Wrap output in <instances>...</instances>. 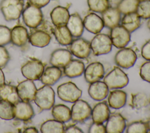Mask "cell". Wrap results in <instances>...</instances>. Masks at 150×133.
<instances>
[{
	"label": "cell",
	"instance_id": "obj_1",
	"mask_svg": "<svg viewBox=\"0 0 150 133\" xmlns=\"http://www.w3.org/2000/svg\"><path fill=\"white\" fill-rule=\"evenodd\" d=\"M103 81L109 89H121L128 85L129 79L127 74L119 66H114L104 77Z\"/></svg>",
	"mask_w": 150,
	"mask_h": 133
},
{
	"label": "cell",
	"instance_id": "obj_2",
	"mask_svg": "<svg viewBox=\"0 0 150 133\" xmlns=\"http://www.w3.org/2000/svg\"><path fill=\"white\" fill-rule=\"evenodd\" d=\"M0 9L6 21H15L22 15L23 2L22 0H2Z\"/></svg>",
	"mask_w": 150,
	"mask_h": 133
},
{
	"label": "cell",
	"instance_id": "obj_3",
	"mask_svg": "<svg viewBox=\"0 0 150 133\" xmlns=\"http://www.w3.org/2000/svg\"><path fill=\"white\" fill-rule=\"evenodd\" d=\"M33 100L40 110H50L54 104V91L50 86L44 85L36 90Z\"/></svg>",
	"mask_w": 150,
	"mask_h": 133
},
{
	"label": "cell",
	"instance_id": "obj_4",
	"mask_svg": "<svg viewBox=\"0 0 150 133\" xmlns=\"http://www.w3.org/2000/svg\"><path fill=\"white\" fill-rule=\"evenodd\" d=\"M90 43L91 51L95 56L105 54L111 51L112 42L110 36L107 34H96Z\"/></svg>",
	"mask_w": 150,
	"mask_h": 133
},
{
	"label": "cell",
	"instance_id": "obj_5",
	"mask_svg": "<svg viewBox=\"0 0 150 133\" xmlns=\"http://www.w3.org/2000/svg\"><path fill=\"white\" fill-rule=\"evenodd\" d=\"M57 93L60 99L72 103L80 99L82 95V91L71 81H67L59 85Z\"/></svg>",
	"mask_w": 150,
	"mask_h": 133
},
{
	"label": "cell",
	"instance_id": "obj_6",
	"mask_svg": "<svg viewBox=\"0 0 150 133\" xmlns=\"http://www.w3.org/2000/svg\"><path fill=\"white\" fill-rule=\"evenodd\" d=\"M73 103L71 108V120L77 123L84 122L91 116L92 109L90 105L86 101L80 99Z\"/></svg>",
	"mask_w": 150,
	"mask_h": 133
},
{
	"label": "cell",
	"instance_id": "obj_7",
	"mask_svg": "<svg viewBox=\"0 0 150 133\" xmlns=\"http://www.w3.org/2000/svg\"><path fill=\"white\" fill-rule=\"evenodd\" d=\"M22 15L24 23L32 29L38 27L42 22L43 18L40 8L30 4L23 10Z\"/></svg>",
	"mask_w": 150,
	"mask_h": 133
},
{
	"label": "cell",
	"instance_id": "obj_8",
	"mask_svg": "<svg viewBox=\"0 0 150 133\" xmlns=\"http://www.w3.org/2000/svg\"><path fill=\"white\" fill-rule=\"evenodd\" d=\"M137 59V56L135 51L128 47L121 48L114 56V62L120 67L129 69L132 67Z\"/></svg>",
	"mask_w": 150,
	"mask_h": 133
},
{
	"label": "cell",
	"instance_id": "obj_9",
	"mask_svg": "<svg viewBox=\"0 0 150 133\" xmlns=\"http://www.w3.org/2000/svg\"><path fill=\"white\" fill-rule=\"evenodd\" d=\"M44 69V65L42 62L37 59H32L22 66L21 72L26 79L33 81L40 79Z\"/></svg>",
	"mask_w": 150,
	"mask_h": 133
},
{
	"label": "cell",
	"instance_id": "obj_10",
	"mask_svg": "<svg viewBox=\"0 0 150 133\" xmlns=\"http://www.w3.org/2000/svg\"><path fill=\"white\" fill-rule=\"evenodd\" d=\"M110 37L112 45L118 49L125 47L131 40L130 33L121 25L111 29Z\"/></svg>",
	"mask_w": 150,
	"mask_h": 133
},
{
	"label": "cell",
	"instance_id": "obj_11",
	"mask_svg": "<svg viewBox=\"0 0 150 133\" xmlns=\"http://www.w3.org/2000/svg\"><path fill=\"white\" fill-rule=\"evenodd\" d=\"M69 45L71 54L79 59L87 58L91 52L90 43L83 38L77 37L73 40Z\"/></svg>",
	"mask_w": 150,
	"mask_h": 133
},
{
	"label": "cell",
	"instance_id": "obj_12",
	"mask_svg": "<svg viewBox=\"0 0 150 133\" xmlns=\"http://www.w3.org/2000/svg\"><path fill=\"white\" fill-rule=\"evenodd\" d=\"M84 77L88 83L99 81L104 76L105 70L103 64L99 62L90 63L84 69Z\"/></svg>",
	"mask_w": 150,
	"mask_h": 133
},
{
	"label": "cell",
	"instance_id": "obj_13",
	"mask_svg": "<svg viewBox=\"0 0 150 133\" xmlns=\"http://www.w3.org/2000/svg\"><path fill=\"white\" fill-rule=\"evenodd\" d=\"M16 90L19 98L26 102L33 100L37 90L33 80L29 79L19 83L16 87Z\"/></svg>",
	"mask_w": 150,
	"mask_h": 133
},
{
	"label": "cell",
	"instance_id": "obj_14",
	"mask_svg": "<svg viewBox=\"0 0 150 133\" xmlns=\"http://www.w3.org/2000/svg\"><path fill=\"white\" fill-rule=\"evenodd\" d=\"M126 121L120 113H113L110 115L105 125L106 132L121 133L126 128Z\"/></svg>",
	"mask_w": 150,
	"mask_h": 133
},
{
	"label": "cell",
	"instance_id": "obj_15",
	"mask_svg": "<svg viewBox=\"0 0 150 133\" xmlns=\"http://www.w3.org/2000/svg\"><path fill=\"white\" fill-rule=\"evenodd\" d=\"M83 25L87 31L93 34L100 33L104 27L102 18L93 12L87 14L84 17Z\"/></svg>",
	"mask_w": 150,
	"mask_h": 133
},
{
	"label": "cell",
	"instance_id": "obj_16",
	"mask_svg": "<svg viewBox=\"0 0 150 133\" xmlns=\"http://www.w3.org/2000/svg\"><path fill=\"white\" fill-rule=\"evenodd\" d=\"M72 59L70 50L65 49H57L54 50L50 57V63L57 67H64Z\"/></svg>",
	"mask_w": 150,
	"mask_h": 133
},
{
	"label": "cell",
	"instance_id": "obj_17",
	"mask_svg": "<svg viewBox=\"0 0 150 133\" xmlns=\"http://www.w3.org/2000/svg\"><path fill=\"white\" fill-rule=\"evenodd\" d=\"M88 93L92 99L96 101H101L108 95L109 88L104 81L99 80L90 83Z\"/></svg>",
	"mask_w": 150,
	"mask_h": 133
},
{
	"label": "cell",
	"instance_id": "obj_18",
	"mask_svg": "<svg viewBox=\"0 0 150 133\" xmlns=\"http://www.w3.org/2000/svg\"><path fill=\"white\" fill-rule=\"evenodd\" d=\"M14 115L18 120L28 121L34 116L35 112L29 102L21 100L14 104Z\"/></svg>",
	"mask_w": 150,
	"mask_h": 133
},
{
	"label": "cell",
	"instance_id": "obj_19",
	"mask_svg": "<svg viewBox=\"0 0 150 133\" xmlns=\"http://www.w3.org/2000/svg\"><path fill=\"white\" fill-rule=\"evenodd\" d=\"M110 115L108 105L105 101L97 103L91 110V118L93 122L103 124Z\"/></svg>",
	"mask_w": 150,
	"mask_h": 133
},
{
	"label": "cell",
	"instance_id": "obj_20",
	"mask_svg": "<svg viewBox=\"0 0 150 133\" xmlns=\"http://www.w3.org/2000/svg\"><path fill=\"white\" fill-rule=\"evenodd\" d=\"M66 25L73 37H80L82 35L84 28L83 21L78 13L75 12L70 15Z\"/></svg>",
	"mask_w": 150,
	"mask_h": 133
},
{
	"label": "cell",
	"instance_id": "obj_21",
	"mask_svg": "<svg viewBox=\"0 0 150 133\" xmlns=\"http://www.w3.org/2000/svg\"><path fill=\"white\" fill-rule=\"evenodd\" d=\"M102 13V19L104 26L112 29L119 25L121 21V13L117 8L108 7Z\"/></svg>",
	"mask_w": 150,
	"mask_h": 133
},
{
	"label": "cell",
	"instance_id": "obj_22",
	"mask_svg": "<svg viewBox=\"0 0 150 133\" xmlns=\"http://www.w3.org/2000/svg\"><path fill=\"white\" fill-rule=\"evenodd\" d=\"M29 39L27 29L22 26L17 25L11 30V42L16 46H25Z\"/></svg>",
	"mask_w": 150,
	"mask_h": 133
},
{
	"label": "cell",
	"instance_id": "obj_23",
	"mask_svg": "<svg viewBox=\"0 0 150 133\" xmlns=\"http://www.w3.org/2000/svg\"><path fill=\"white\" fill-rule=\"evenodd\" d=\"M62 76V71L60 68L52 66L44 69L40 80L45 85L52 86L59 80Z\"/></svg>",
	"mask_w": 150,
	"mask_h": 133
},
{
	"label": "cell",
	"instance_id": "obj_24",
	"mask_svg": "<svg viewBox=\"0 0 150 133\" xmlns=\"http://www.w3.org/2000/svg\"><path fill=\"white\" fill-rule=\"evenodd\" d=\"M85 66L82 61L77 59H71L63 67V72L67 77L75 78L82 75Z\"/></svg>",
	"mask_w": 150,
	"mask_h": 133
},
{
	"label": "cell",
	"instance_id": "obj_25",
	"mask_svg": "<svg viewBox=\"0 0 150 133\" xmlns=\"http://www.w3.org/2000/svg\"><path fill=\"white\" fill-rule=\"evenodd\" d=\"M127 97V93L124 91L114 89L108 95V106L113 109L121 108L126 104Z\"/></svg>",
	"mask_w": 150,
	"mask_h": 133
},
{
	"label": "cell",
	"instance_id": "obj_26",
	"mask_svg": "<svg viewBox=\"0 0 150 133\" xmlns=\"http://www.w3.org/2000/svg\"><path fill=\"white\" fill-rule=\"evenodd\" d=\"M50 15L53 24L57 26L66 25L69 20L70 13L67 8L57 6L52 9Z\"/></svg>",
	"mask_w": 150,
	"mask_h": 133
},
{
	"label": "cell",
	"instance_id": "obj_27",
	"mask_svg": "<svg viewBox=\"0 0 150 133\" xmlns=\"http://www.w3.org/2000/svg\"><path fill=\"white\" fill-rule=\"evenodd\" d=\"M50 40V35L47 32L42 30H35L29 36V41L31 45L38 47L46 46L49 44Z\"/></svg>",
	"mask_w": 150,
	"mask_h": 133
},
{
	"label": "cell",
	"instance_id": "obj_28",
	"mask_svg": "<svg viewBox=\"0 0 150 133\" xmlns=\"http://www.w3.org/2000/svg\"><path fill=\"white\" fill-rule=\"evenodd\" d=\"M141 18L135 12L125 14L121 19V26L129 33H132L140 27Z\"/></svg>",
	"mask_w": 150,
	"mask_h": 133
},
{
	"label": "cell",
	"instance_id": "obj_29",
	"mask_svg": "<svg viewBox=\"0 0 150 133\" xmlns=\"http://www.w3.org/2000/svg\"><path fill=\"white\" fill-rule=\"evenodd\" d=\"M53 34L57 42L63 46L69 45L73 40V36L66 25L55 26Z\"/></svg>",
	"mask_w": 150,
	"mask_h": 133
},
{
	"label": "cell",
	"instance_id": "obj_30",
	"mask_svg": "<svg viewBox=\"0 0 150 133\" xmlns=\"http://www.w3.org/2000/svg\"><path fill=\"white\" fill-rule=\"evenodd\" d=\"M0 99L8 101L15 104L19 100L16 87L11 84H4L0 87Z\"/></svg>",
	"mask_w": 150,
	"mask_h": 133
},
{
	"label": "cell",
	"instance_id": "obj_31",
	"mask_svg": "<svg viewBox=\"0 0 150 133\" xmlns=\"http://www.w3.org/2000/svg\"><path fill=\"white\" fill-rule=\"evenodd\" d=\"M52 115L54 119L62 122H66L71 120V110L64 104L53 105Z\"/></svg>",
	"mask_w": 150,
	"mask_h": 133
},
{
	"label": "cell",
	"instance_id": "obj_32",
	"mask_svg": "<svg viewBox=\"0 0 150 133\" xmlns=\"http://www.w3.org/2000/svg\"><path fill=\"white\" fill-rule=\"evenodd\" d=\"M63 122L56 120H49L45 121L40 126V132L43 133H63L64 132Z\"/></svg>",
	"mask_w": 150,
	"mask_h": 133
},
{
	"label": "cell",
	"instance_id": "obj_33",
	"mask_svg": "<svg viewBox=\"0 0 150 133\" xmlns=\"http://www.w3.org/2000/svg\"><path fill=\"white\" fill-rule=\"evenodd\" d=\"M0 118L5 120H10L15 118L14 104L0 99Z\"/></svg>",
	"mask_w": 150,
	"mask_h": 133
},
{
	"label": "cell",
	"instance_id": "obj_34",
	"mask_svg": "<svg viewBox=\"0 0 150 133\" xmlns=\"http://www.w3.org/2000/svg\"><path fill=\"white\" fill-rule=\"evenodd\" d=\"M149 103L147 95L144 93H137L132 94L131 105L135 109L139 110L145 108Z\"/></svg>",
	"mask_w": 150,
	"mask_h": 133
},
{
	"label": "cell",
	"instance_id": "obj_35",
	"mask_svg": "<svg viewBox=\"0 0 150 133\" xmlns=\"http://www.w3.org/2000/svg\"><path fill=\"white\" fill-rule=\"evenodd\" d=\"M139 2L138 0H121L117 8L121 13L124 15L135 12Z\"/></svg>",
	"mask_w": 150,
	"mask_h": 133
},
{
	"label": "cell",
	"instance_id": "obj_36",
	"mask_svg": "<svg viewBox=\"0 0 150 133\" xmlns=\"http://www.w3.org/2000/svg\"><path fill=\"white\" fill-rule=\"evenodd\" d=\"M90 9L94 12L102 13L109 7L108 0H87Z\"/></svg>",
	"mask_w": 150,
	"mask_h": 133
},
{
	"label": "cell",
	"instance_id": "obj_37",
	"mask_svg": "<svg viewBox=\"0 0 150 133\" xmlns=\"http://www.w3.org/2000/svg\"><path fill=\"white\" fill-rule=\"evenodd\" d=\"M126 129L127 133H146L148 131L146 122L136 121L130 123Z\"/></svg>",
	"mask_w": 150,
	"mask_h": 133
},
{
	"label": "cell",
	"instance_id": "obj_38",
	"mask_svg": "<svg viewBox=\"0 0 150 133\" xmlns=\"http://www.w3.org/2000/svg\"><path fill=\"white\" fill-rule=\"evenodd\" d=\"M136 13L144 19L150 18V0L139 1L137 8Z\"/></svg>",
	"mask_w": 150,
	"mask_h": 133
},
{
	"label": "cell",
	"instance_id": "obj_39",
	"mask_svg": "<svg viewBox=\"0 0 150 133\" xmlns=\"http://www.w3.org/2000/svg\"><path fill=\"white\" fill-rule=\"evenodd\" d=\"M11 42V29L0 25V46H5Z\"/></svg>",
	"mask_w": 150,
	"mask_h": 133
},
{
	"label": "cell",
	"instance_id": "obj_40",
	"mask_svg": "<svg viewBox=\"0 0 150 133\" xmlns=\"http://www.w3.org/2000/svg\"><path fill=\"white\" fill-rule=\"evenodd\" d=\"M139 75L143 80L150 83V60H148L141 66Z\"/></svg>",
	"mask_w": 150,
	"mask_h": 133
},
{
	"label": "cell",
	"instance_id": "obj_41",
	"mask_svg": "<svg viewBox=\"0 0 150 133\" xmlns=\"http://www.w3.org/2000/svg\"><path fill=\"white\" fill-rule=\"evenodd\" d=\"M9 59L10 56L7 49L4 46H0V68L4 67Z\"/></svg>",
	"mask_w": 150,
	"mask_h": 133
},
{
	"label": "cell",
	"instance_id": "obj_42",
	"mask_svg": "<svg viewBox=\"0 0 150 133\" xmlns=\"http://www.w3.org/2000/svg\"><path fill=\"white\" fill-rule=\"evenodd\" d=\"M88 132L89 133H105L106 132L105 126L103 124L93 122L90 126Z\"/></svg>",
	"mask_w": 150,
	"mask_h": 133
},
{
	"label": "cell",
	"instance_id": "obj_43",
	"mask_svg": "<svg viewBox=\"0 0 150 133\" xmlns=\"http://www.w3.org/2000/svg\"><path fill=\"white\" fill-rule=\"evenodd\" d=\"M141 56L144 59L150 60V39L146 41L142 46Z\"/></svg>",
	"mask_w": 150,
	"mask_h": 133
},
{
	"label": "cell",
	"instance_id": "obj_44",
	"mask_svg": "<svg viewBox=\"0 0 150 133\" xmlns=\"http://www.w3.org/2000/svg\"><path fill=\"white\" fill-rule=\"evenodd\" d=\"M50 1V0H28V2L29 4L41 8L47 5Z\"/></svg>",
	"mask_w": 150,
	"mask_h": 133
},
{
	"label": "cell",
	"instance_id": "obj_45",
	"mask_svg": "<svg viewBox=\"0 0 150 133\" xmlns=\"http://www.w3.org/2000/svg\"><path fill=\"white\" fill-rule=\"evenodd\" d=\"M66 133H82L83 131L77 126L75 125H71L66 127L64 129Z\"/></svg>",
	"mask_w": 150,
	"mask_h": 133
},
{
	"label": "cell",
	"instance_id": "obj_46",
	"mask_svg": "<svg viewBox=\"0 0 150 133\" xmlns=\"http://www.w3.org/2000/svg\"><path fill=\"white\" fill-rule=\"evenodd\" d=\"M5 82V76L2 70L0 68V87L2 86L3 84H4Z\"/></svg>",
	"mask_w": 150,
	"mask_h": 133
},
{
	"label": "cell",
	"instance_id": "obj_47",
	"mask_svg": "<svg viewBox=\"0 0 150 133\" xmlns=\"http://www.w3.org/2000/svg\"><path fill=\"white\" fill-rule=\"evenodd\" d=\"M25 133H33V132H38V131L37 130L36 128H35V127H29L25 129V131H23Z\"/></svg>",
	"mask_w": 150,
	"mask_h": 133
},
{
	"label": "cell",
	"instance_id": "obj_48",
	"mask_svg": "<svg viewBox=\"0 0 150 133\" xmlns=\"http://www.w3.org/2000/svg\"><path fill=\"white\" fill-rule=\"evenodd\" d=\"M146 124H147V127H148V130L150 131V118L148 120V121L146 122Z\"/></svg>",
	"mask_w": 150,
	"mask_h": 133
},
{
	"label": "cell",
	"instance_id": "obj_49",
	"mask_svg": "<svg viewBox=\"0 0 150 133\" xmlns=\"http://www.w3.org/2000/svg\"><path fill=\"white\" fill-rule=\"evenodd\" d=\"M147 26H148V29H149V30H150V18L149 19V20H148V22H147Z\"/></svg>",
	"mask_w": 150,
	"mask_h": 133
},
{
	"label": "cell",
	"instance_id": "obj_50",
	"mask_svg": "<svg viewBox=\"0 0 150 133\" xmlns=\"http://www.w3.org/2000/svg\"><path fill=\"white\" fill-rule=\"evenodd\" d=\"M139 1H144V0H138Z\"/></svg>",
	"mask_w": 150,
	"mask_h": 133
},
{
	"label": "cell",
	"instance_id": "obj_51",
	"mask_svg": "<svg viewBox=\"0 0 150 133\" xmlns=\"http://www.w3.org/2000/svg\"><path fill=\"white\" fill-rule=\"evenodd\" d=\"M22 1H23V0H22Z\"/></svg>",
	"mask_w": 150,
	"mask_h": 133
}]
</instances>
